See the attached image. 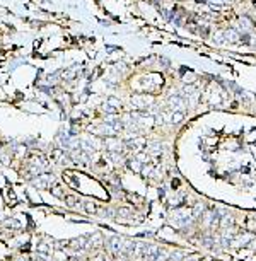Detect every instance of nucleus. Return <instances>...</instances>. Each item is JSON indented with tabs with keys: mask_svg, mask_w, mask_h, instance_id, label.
Here are the masks:
<instances>
[{
	"mask_svg": "<svg viewBox=\"0 0 256 261\" xmlns=\"http://www.w3.org/2000/svg\"><path fill=\"white\" fill-rule=\"evenodd\" d=\"M171 106L174 108V111H185V108H186V104H185V101H183V97L181 96H178V94H174L173 92V96H171Z\"/></svg>",
	"mask_w": 256,
	"mask_h": 261,
	"instance_id": "1",
	"label": "nucleus"
},
{
	"mask_svg": "<svg viewBox=\"0 0 256 261\" xmlns=\"http://www.w3.org/2000/svg\"><path fill=\"white\" fill-rule=\"evenodd\" d=\"M222 36H224L227 41H230V43H236L237 39H239V34H237V31H234V29H229V31H225V33H222Z\"/></svg>",
	"mask_w": 256,
	"mask_h": 261,
	"instance_id": "2",
	"label": "nucleus"
},
{
	"mask_svg": "<svg viewBox=\"0 0 256 261\" xmlns=\"http://www.w3.org/2000/svg\"><path fill=\"white\" fill-rule=\"evenodd\" d=\"M239 22H241V26H244V29H248V31L253 28V22L249 21L248 17H241V19H239Z\"/></svg>",
	"mask_w": 256,
	"mask_h": 261,
	"instance_id": "3",
	"label": "nucleus"
},
{
	"mask_svg": "<svg viewBox=\"0 0 256 261\" xmlns=\"http://www.w3.org/2000/svg\"><path fill=\"white\" fill-rule=\"evenodd\" d=\"M183 116H185V114H183L181 111H178V113H174L173 116H171V123H179L181 120H183Z\"/></svg>",
	"mask_w": 256,
	"mask_h": 261,
	"instance_id": "4",
	"label": "nucleus"
}]
</instances>
